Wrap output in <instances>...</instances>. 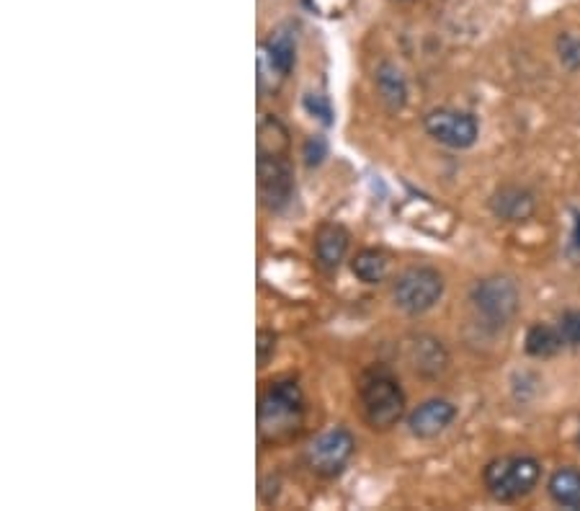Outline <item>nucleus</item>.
<instances>
[{
	"instance_id": "14",
	"label": "nucleus",
	"mask_w": 580,
	"mask_h": 511,
	"mask_svg": "<svg viewBox=\"0 0 580 511\" xmlns=\"http://www.w3.org/2000/svg\"><path fill=\"white\" fill-rule=\"evenodd\" d=\"M547 488H550V496L555 504L565 506V509H580V470H557V473H552Z\"/></svg>"
},
{
	"instance_id": "10",
	"label": "nucleus",
	"mask_w": 580,
	"mask_h": 511,
	"mask_svg": "<svg viewBox=\"0 0 580 511\" xmlns=\"http://www.w3.org/2000/svg\"><path fill=\"white\" fill-rule=\"evenodd\" d=\"M348 251V233L341 225H323L315 235V259L320 269L333 271L343 261Z\"/></svg>"
},
{
	"instance_id": "2",
	"label": "nucleus",
	"mask_w": 580,
	"mask_h": 511,
	"mask_svg": "<svg viewBox=\"0 0 580 511\" xmlns=\"http://www.w3.org/2000/svg\"><path fill=\"white\" fill-rule=\"evenodd\" d=\"M359 401L364 421L374 431H387L403 419L405 393L400 382L385 370H374L364 377L359 388Z\"/></svg>"
},
{
	"instance_id": "12",
	"label": "nucleus",
	"mask_w": 580,
	"mask_h": 511,
	"mask_svg": "<svg viewBox=\"0 0 580 511\" xmlns=\"http://www.w3.org/2000/svg\"><path fill=\"white\" fill-rule=\"evenodd\" d=\"M493 210L495 215L503 217V220L519 222L524 217L532 215L534 210V199L529 191L516 189V186H506L493 197Z\"/></svg>"
},
{
	"instance_id": "15",
	"label": "nucleus",
	"mask_w": 580,
	"mask_h": 511,
	"mask_svg": "<svg viewBox=\"0 0 580 511\" xmlns=\"http://www.w3.org/2000/svg\"><path fill=\"white\" fill-rule=\"evenodd\" d=\"M266 57H269L271 68L279 75H289L294 68V60H297V42L289 31H276L274 37L266 42Z\"/></svg>"
},
{
	"instance_id": "7",
	"label": "nucleus",
	"mask_w": 580,
	"mask_h": 511,
	"mask_svg": "<svg viewBox=\"0 0 580 511\" xmlns=\"http://www.w3.org/2000/svg\"><path fill=\"white\" fill-rule=\"evenodd\" d=\"M258 186H261L263 202L269 204L271 210H281L292 199V171H289V163L276 150H271V153L261 150Z\"/></svg>"
},
{
	"instance_id": "3",
	"label": "nucleus",
	"mask_w": 580,
	"mask_h": 511,
	"mask_svg": "<svg viewBox=\"0 0 580 511\" xmlns=\"http://www.w3.org/2000/svg\"><path fill=\"white\" fill-rule=\"evenodd\" d=\"M542 468L534 457L513 455L493 460L485 468V488L498 501H516L537 486Z\"/></svg>"
},
{
	"instance_id": "6",
	"label": "nucleus",
	"mask_w": 580,
	"mask_h": 511,
	"mask_svg": "<svg viewBox=\"0 0 580 511\" xmlns=\"http://www.w3.org/2000/svg\"><path fill=\"white\" fill-rule=\"evenodd\" d=\"M423 127L436 142L446 145V148L464 150L472 148L477 140V119L467 111H454V109H436L431 111L426 119H423Z\"/></svg>"
},
{
	"instance_id": "9",
	"label": "nucleus",
	"mask_w": 580,
	"mask_h": 511,
	"mask_svg": "<svg viewBox=\"0 0 580 511\" xmlns=\"http://www.w3.org/2000/svg\"><path fill=\"white\" fill-rule=\"evenodd\" d=\"M454 416H457V408L449 401H441V398H434V401H426L416 408V411L408 416V426L410 434L418 439H434L439 437L441 431L446 426L452 424Z\"/></svg>"
},
{
	"instance_id": "1",
	"label": "nucleus",
	"mask_w": 580,
	"mask_h": 511,
	"mask_svg": "<svg viewBox=\"0 0 580 511\" xmlns=\"http://www.w3.org/2000/svg\"><path fill=\"white\" fill-rule=\"evenodd\" d=\"M305 413V398L297 382H274L258 403V434L263 442L281 444L297 437Z\"/></svg>"
},
{
	"instance_id": "8",
	"label": "nucleus",
	"mask_w": 580,
	"mask_h": 511,
	"mask_svg": "<svg viewBox=\"0 0 580 511\" xmlns=\"http://www.w3.org/2000/svg\"><path fill=\"white\" fill-rule=\"evenodd\" d=\"M472 302L477 310L493 323H506L513 313H516V302H519V292L508 279H485L475 287Z\"/></svg>"
},
{
	"instance_id": "21",
	"label": "nucleus",
	"mask_w": 580,
	"mask_h": 511,
	"mask_svg": "<svg viewBox=\"0 0 580 511\" xmlns=\"http://www.w3.org/2000/svg\"><path fill=\"white\" fill-rule=\"evenodd\" d=\"M276 349V333L274 331H258V367H266L269 357Z\"/></svg>"
},
{
	"instance_id": "17",
	"label": "nucleus",
	"mask_w": 580,
	"mask_h": 511,
	"mask_svg": "<svg viewBox=\"0 0 580 511\" xmlns=\"http://www.w3.org/2000/svg\"><path fill=\"white\" fill-rule=\"evenodd\" d=\"M351 269L364 284H377L387 277V256L382 251L367 248V251L356 253Z\"/></svg>"
},
{
	"instance_id": "18",
	"label": "nucleus",
	"mask_w": 580,
	"mask_h": 511,
	"mask_svg": "<svg viewBox=\"0 0 580 511\" xmlns=\"http://www.w3.org/2000/svg\"><path fill=\"white\" fill-rule=\"evenodd\" d=\"M557 328H560L565 344L580 346V313L578 310H568V313H562L560 326Z\"/></svg>"
},
{
	"instance_id": "13",
	"label": "nucleus",
	"mask_w": 580,
	"mask_h": 511,
	"mask_svg": "<svg viewBox=\"0 0 580 511\" xmlns=\"http://www.w3.org/2000/svg\"><path fill=\"white\" fill-rule=\"evenodd\" d=\"M408 359L421 375H436V372L444 370L446 364V354L439 346V341L426 339V336L413 339V344L408 349Z\"/></svg>"
},
{
	"instance_id": "5",
	"label": "nucleus",
	"mask_w": 580,
	"mask_h": 511,
	"mask_svg": "<svg viewBox=\"0 0 580 511\" xmlns=\"http://www.w3.org/2000/svg\"><path fill=\"white\" fill-rule=\"evenodd\" d=\"M354 455V437L346 429H328L307 447V465L318 475L333 478Z\"/></svg>"
},
{
	"instance_id": "11",
	"label": "nucleus",
	"mask_w": 580,
	"mask_h": 511,
	"mask_svg": "<svg viewBox=\"0 0 580 511\" xmlns=\"http://www.w3.org/2000/svg\"><path fill=\"white\" fill-rule=\"evenodd\" d=\"M377 91L379 99L385 101L390 111H400L408 101V86H405L403 73L392 62H382L377 68Z\"/></svg>"
},
{
	"instance_id": "16",
	"label": "nucleus",
	"mask_w": 580,
	"mask_h": 511,
	"mask_svg": "<svg viewBox=\"0 0 580 511\" xmlns=\"http://www.w3.org/2000/svg\"><path fill=\"white\" fill-rule=\"evenodd\" d=\"M562 344H565V339H562L560 328H552L547 323H537L526 333V351L532 357H552L562 349Z\"/></svg>"
},
{
	"instance_id": "20",
	"label": "nucleus",
	"mask_w": 580,
	"mask_h": 511,
	"mask_svg": "<svg viewBox=\"0 0 580 511\" xmlns=\"http://www.w3.org/2000/svg\"><path fill=\"white\" fill-rule=\"evenodd\" d=\"M305 109L310 111V114H315V117L323 119L325 124L333 122V111H330V104L325 96H320V93H307L305 96Z\"/></svg>"
},
{
	"instance_id": "19",
	"label": "nucleus",
	"mask_w": 580,
	"mask_h": 511,
	"mask_svg": "<svg viewBox=\"0 0 580 511\" xmlns=\"http://www.w3.org/2000/svg\"><path fill=\"white\" fill-rule=\"evenodd\" d=\"M325 153H328V145H325L323 137H320V135L307 137L305 150H302L307 166H320V163H323V158H325Z\"/></svg>"
},
{
	"instance_id": "22",
	"label": "nucleus",
	"mask_w": 580,
	"mask_h": 511,
	"mask_svg": "<svg viewBox=\"0 0 580 511\" xmlns=\"http://www.w3.org/2000/svg\"><path fill=\"white\" fill-rule=\"evenodd\" d=\"M575 248H578L580 251V212H575Z\"/></svg>"
},
{
	"instance_id": "4",
	"label": "nucleus",
	"mask_w": 580,
	"mask_h": 511,
	"mask_svg": "<svg viewBox=\"0 0 580 511\" xmlns=\"http://www.w3.org/2000/svg\"><path fill=\"white\" fill-rule=\"evenodd\" d=\"M444 295V277L431 266H410L392 284V300L403 313L421 315Z\"/></svg>"
}]
</instances>
